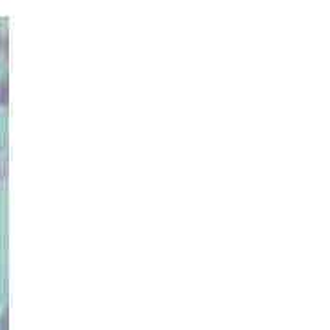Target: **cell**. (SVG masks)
<instances>
[{
  "label": "cell",
  "instance_id": "cell-1",
  "mask_svg": "<svg viewBox=\"0 0 330 330\" xmlns=\"http://www.w3.org/2000/svg\"><path fill=\"white\" fill-rule=\"evenodd\" d=\"M7 103V37L0 33V105Z\"/></svg>",
  "mask_w": 330,
  "mask_h": 330
}]
</instances>
